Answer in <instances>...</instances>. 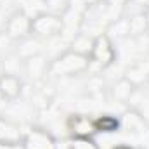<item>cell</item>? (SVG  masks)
I'll return each instance as SVG.
<instances>
[{
	"instance_id": "obj_1",
	"label": "cell",
	"mask_w": 149,
	"mask_h": 149,
	"mask_svg": "<svg viewBox=\"0 0 149 149\" xmlns=\"http://www.w3.org/2000/svg\"><path fill=\"white\" fill-rule=\"evenodd\" d=\"M88 66H90V59L87 56H81L73 50H66L50 63L49 73L54 76H74L87 71Z\"/></svg>"
},
{
	"instance_id": "obj_2",
	"label": "cell",
	"mask_w": 149,
	"mask_h": 149,
	"mask_svg": "<svg viewBox=\"0 0 149 149\" xmlns=\"http://www.w3.org/2000/svg\"><path fill=\"white\" fill-rule=\"evenodd\" d=\"M63 30V19L57 14L50 12H40L35 17H31V37L35 38H56L61 35Z\"/></svg>"
},
{
	"instance_id": "obj_3",
	"label": "cell",
	"mask_w": 149,
	"mask_h": 149,
	"mask_svg": "<svg viewBox=\"0 0 149 149\" xmlns=\"http://www.w3.org/2000/svg\"><path fill=\"white\" fill-rule=\"evenodd\" d=\"M88 59H90V64H95L101 70L109 68L113 63H114L116 50L113 47V40L106 33H101V35H95L94 37V45H92V50H90Z\"/></svg>"
},
{
	"instance_id": "obj_4",
	"label": "cell",
	"mask_w": 149,
	"mask_h": 149,
	"mask_svg": "<svg viewBox=\"0 0 149 149\" xmlns=\"http://www.w3.org/2000/svg\"><path fill=\"white\" fill-rule=\"evenodd\" d=\"M3 31L14 42H21V40L28 38L31 35V16L26 14L24 10L12 12L5 21Z\"/></svg>"
},
{
	"instance_id": "obj_5",
	"label": "cell",
	"mask_w": 149,
	"mask_h": 149,
	"mask_svg": "<svg viewBox=\"0 0 149 149\" xmlns=\"http://www.w3.org/2000/svg\"><path fill=\"white\" fill-rule=\"evenodd\" d=\"M68 130L71 132L73 137H92L97 134L95 121L88 118L87 114H73L68 118Z\"/></svg>"
},
{
	"instance_id": "obj_6",
	"label": "cell",
	"mask_w": 149,
	"mask_h": 149,
	"mask_svg": "<svg viewBox=\"0 0 149 149\" xmlns=\"http://www.w3.org/2000/svg\"><path fill=\"white\" fill-rule=\"evenodd\" d=\"M24 149H57V144L54 141V137L42 130V128H33L24 135L23 141Z\"/></svg>"
},
{
	"instance_id": "obj_7",
	"label": "cell",
	"mask_w": 149,
	"mask_h": 149,
	"mask_svg": "<svg viewBox=\"0 0 149 149\" xmlns=\"http://www.w3.org/2000/svg\"><path fill=\"white\" fill-rule=\"evenodd\" d=\"M49 59L43 56V54H37V56H31L28 59H24L23 63V70H24V74H28V78L31 80H40L43 74H47L49 71Z\"/></svg>"
},
{
	"instance_id": "obj_8",
	"label": "cell",
	"mask_w": 149,
	"mask_h": 149,
	"mask_svg": "<svg viewBox=\"0 0 149 149\" xmlns=\"http://www.w3.org/2000/svg\"><path fill=\"white\" fill-rule=\"evenodd\" d=\"M23 90V83L19 80V76L10 73H3L0 78V95L7 101H14L16 97H19Z\"/></svg>"
},
{
	"instance_id": "obj_9",
	"label": "cell",
	"mask_w": 149,
	"mask_h": 149,
	"mask_svg": "<svg viewBox=\"0 0 149 149\" xmlns=\"http://www.w3.org/2000/svg\"><path fill=\"white\" fill-rule=\"evenodd\" d=\"M106 35L116 40H123V38L130 37V24H128V17H118L109 21L108 28H106Z\"/></svg>"
},
{
	"instance_id": "obj_10",
	"label": "cell",
	"mask_w": 149,
	"mask_h": 149,
	"mask_svg": "<svg viewBox=\"0 0 149 149\" xmlns=\"http://www.w3.org/2000/svg\"><path fill=\"white\" fill-rule=\"evenodd\" d=\"M92 45H94V37H90L88 33H83L80 31L76 37L71 40V49L73 52H78L81 56H90V50H92Z\"/></svg>"
},
{
	"instance_id": "obj_11",
	"label": "cell",
	"mask_w": 149,
	"mask_h": 149,
	"mask_svg": "<svg viewBox=\"0 0 149 149\" xmlns=\"http://www.w3.org/2000/svg\"><path fill=\"white\" fill-rule=\"evenodd\" d=\"M149 64L148 63H137L135 66H132L128 71H127V80L132 83V85H139L142 81H146L149 78Z\"/></svg>"
},
{
	"instance_id": "obj_12",
	"label": "cell",
	"mask_w": 149,
	"mask_h": 149,
	"mask_svg": "<svg viewBox=\"0 0 149 149\" xmlns=\"http://www.w3.org/2000/svg\"><path fill=\"white\" fill-rule=\"evenodd\" d=\"M128 24H130V37L132 35L134 37H141L149 30L148 17H146L144 12H137L132 17H128Z\"/></svg>"
},
{
	"instance_id": "obj_13",
	"label": "cell",
	"mask_w": 149,
	"mask_h": 149,
	"mask_svg": "<svg viewBox=\"0 0 149 149\" xmlns=\"http://www.w3.org/2000/svg\"><path fill=\"white\" fill-rule=\"evenodd\" d=\"M0 141H12V142H21V132H19V127L7 121V120H2L0 118Z\"/></svg>"
},
{
	"instance_id": "obj_14",
	"label": "cell",
	"mask_w": 149,
	"mask_h": 149,
	"mask_svg": "<svg viewBox=\"0 0 149 149\" xmlns=\"http://www.w3.org/2000/svg\"><path fill=\"white\" fill-rule=\"evenodd\" d=\"M95 121V128L97 132H116L120 128V120L114 118L111 114H104V116H99Z\"/></svg>"
},
{
	"instance_id": "obj_15",
	"label": "cell",
	"mask_w": 149,
	"mask_h": 149,
	"mask_svg": "<svg viewBox=\"0 0 149 149\" xmlns=\"http://www.w3.org/2000/svg\"><path fill=\"white\" fill-rule=\"evenodd\" d=\"M132 88H134V85L127 80V78H123V80H120L118 81V85H114V90H113V94H114V97L118 99V101H128V97H130V94H132Z\"/></svg>"
},
{
	"instance_id": "obj_16",
	"label": "cell",
	"mask_w": 149,
	"mask_h": 149,
	"mask_svg": "<svg viewBox=\"0 0 149 149\" xmlns=\"http://www.w3.org/2000/svg\"><path fill=\"white\" fill-rule=\"evenodd\" d=\"M68 149H99V146L92 137H71Z\"/></svg>"
},
{
	"instance_id": "obj_17",
	"label": "cell",
	"mask_w": 149,
	"mask_h": 149,
	"mask_svg": "<svg viewBox=\"0 0 149 149\" xmlns=\"http://www.w3.org/2000/svg\"><path fill=\"white\" fill-rule=\"evenodd\" d=\"M106 2V5H108V10L113 12V10H116V9H123L127 3H128V0H104Z\"/></svg>"
},
{
	"instance_id": "obj_18",
	"label": "cell",
	"mask_w": 149,
	"mask_h": 149,
	"mask_svg": "<svg viewBox=\"0 0 149 149\" xmlns=\"http://www.w3.org/2000/svg\"><path fill=\"white\" fill-rule=\"evenodd\" d=\"M0 149H24L23 142H12V141H0Z\"/></svg>"
},
{
	"instance_id": "obj_19",
	"label": "cell",
	"mask_w": 149,
	"mask_h": 149,
	"mask_svg": "<svg viewBox=\"0 0 149 149\" xmlns=\"http://www.w3.org/2000/svg\"><path fill=\"white\" fill-rule=\"evenodd\" d=\"M83 3H85L87 7H95V5L102 3V0H83Z\"/></svg>"
},
{
	"instance_id": "obj_20",
	"label": "cell",
	"mask_w": 149,
	"mask_h": 149,
	"mask_svg": "<svg viewBox=\"0 0 149 149\" xmlns=\"http://www.w3.org/2000/svg\"><path fill=\"white\" fill-rule=\"evenodd\" d=\"M130 2V0H128ZM134 2H137L139 5H149V0H134Z\"/></svg>"
},
{
	"instance_id": "obj_21",
	"label": "cell",
	"mask_w": 149,
	"mask_h": 149,
	"mask_svg": "<svg viewBox=\"0 0 149 149\" xmlns=\"http://www.w3.org/2000/svg\"><path fill=\"white\" fill-rule=\"evenodd\" d=\"M113 149H135V148H130V146H123L121 144V146H114Z\"/></svg>"
},
{
	"instance_id": "obj_22",
	"label": "cell",
	"mask_w": 149,
	"mask_h": 149,
	"mask_svg": "<svg viewBox=\"0 0 149 149\" xmlns=\"http://www.w3.org/2000/svg\"><path fill=\"white\" fill-rule=\"evenodd\" d=\"M146 17H148V23H149V5H148V14H146Z\"/></svg>"
},
{
	"instance_id": "obj_23",
	"label": "cell",
	"mask_w": 149,
	"mask_h": 149,
	"mask_svg": "<svg viewBox=\"0 0 149 149\" xmlns=\"http://www.w3.org/2000/svg\"><path fill=\"white\" fill-rule=\"evenodd\" d=\"M3 2H5V0H0V5H2V3H3Z\"/></svg>"
}]
</instances>
